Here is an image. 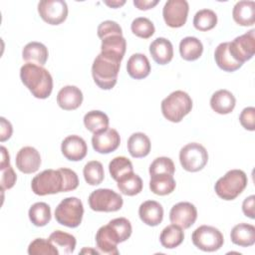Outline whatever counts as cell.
<instances>
[{
	"label": "cell",
	"instance_id": "cell-1",
	"mask_svg": "<svg viewBox=\"0 0 255 255\" xmlns=\"http://www.w3.org/2000/svg\"><path fill=\"white\" fill-rule=\"evenodd\" d=\"M20 78L26 88L37 99H47L53 91V78L42 66L26 63L20 69Z\"/></svg>",
	"mask_w": 255,
	"mask_h": 255
},
{
	"label": "cell",
	"instance_id": "cell-2",
	"mask_svg": "<svg viewBox=\"0 0 255 255\" xmlns=\"http://www.w3.org/2000/svg\"><path fill=\"white\" fill-rule=\"evenodd\" d=\"M121 60L100 53L93 62L92 76L96 85L102 90L113 89L118 81Z\"/></svg>",
	"mask_w": 255,
	"mask_h": 255
},
{
	"label": "cell",
	"instance_id": "cell-3",
	"mask_svg": "<svg viewBox=\"0 0 255 255\" xmlns=\"http://www.w3.org/2000/svg\"><path fill=\"white\" fill-rule=\"evenodd\" d=\"M192 100L183 91L170 93L161 102V113L163 117L171 123H179L191 112Z\"/></svg>",
	"mask_w": 255,
	"mask_h": 255
},
{
	"label": "cell",
	"instance_id": "cell-4",
	"mask_svg": "<svg viewBox=\"0 0 255 255\" xmlns=\"http://www.w3.org/2000/svg\"><path fill=\"white\" fill-rule=\"evenodd\" d=\"M247 183L248 178L243 170L231 169L216 181L214 189L221 199L233 200L243 192Z\"/></svg>",
	"mask_w": 255,
	"mask_h": 255
},
{
	"label": "cell",
	"instance_id": "cell-5",
	"mask_svg": "<svg viewBox=\"0 0 255 255\" xmlns=\"http://www.w3.org/2000/svg\"><path fill=\"white\" fill-rule=\"evenodd\" d=\"M32 191L40 196L65 192L64 175L59 169H45L35 175L31 181Z\"/></svg>",
	"mask_w": 255,
	"mask_h": 255
},
{
	"label": "cell",
	"instance_id": "cell-6",
	"mask_svg": "<svg viewBox=\"0 0 255 255\" xmlns=\"http://www.w3.org/2000/svg\"><path fill=\"white\" fill-rule=\"evenodd\" d=\"M84 206L82 201L75 196L64 198L55 209V219L61 225L76 228L83 219Z\"/></svg>",
	"mask_w": 255,
	"mask_h": 255
},
{
	"label": "cell",
	"instance_id": "cell-7",
	"mask_svg": "<svg viewBox=\"0 0 255 255\" xmlns=\"http://www.w3.org/2000/svg\"><path fill=\"white\" fill-rule=\"evenodd\" d=\"M179 161L183 169L189 172L201 170L208 161L206 148L198 142H189L179 151Z\"/></svg>",
	"mask_w": 255,
	"mask_h": 255
},
{
	"label": "cell",
	"instance_id": "cell-8",
	"mask_svg": "<svg viewBox=\"0 0 255 255\" xmlns=\"http://www.w3.org/2000/svg\"><path fill=\"white\" fill-rule=\"evenodd\" d=\"M89 205L92 210L99 212H115L123 207V197L109 188L94 190L89 196Z\"/></svg>",
	"mask_w": 255,
	"mask_h": 255
},
{
	"label": "cell",
	"instance_id": "cell-9",
	"mask_svg": "<svg viewBox=\"0 0 255 255\" xmlns=\"http://www.w3.org/2000/svg\"><path fill=\"white\" fill-rule=\"evenodd\" d=\"M192 243L204 252H213L220 249L224 243L223 234L215 227L201 225L191 235Z\"/></svg>",
	"mask_w": 255,
	"mask_h": 255
},
{
	"label": "cell",
	"instance_id": "cell-10",
	"mask_svg": "<svg viewBox=\"0 0 255 255\" xmlns=\"http://www.w3.org/2000/svg\"><path fill=\"white\" fill-rule=\"evenodd\" d=\"M229 52L239 63L250 60L255 53V29L236 37L232 42H228Z\"/></svg>",
	"mask_w": 255,
	"mask_h": 255
},
{
	"label": "cell",
	"instance_id": "cell-11",
	"mask_svg": "<svg viewBox=\"0 0 255 255\" xmlns=\"http://www.w3.org/2000/svg\"><path fill=\"white\" fill-rule=\"evenodd\" d=\"M40 17L50 25H60L68 16V6L63 0H42L38 3Z\"/></svg>",
	"mask_w": 255,
	"mask_h": 255
},
{
	"label": "cell",
	"instance_id": "cell-12",
	"mask_svg": "<svg viewBox=\"0 0 255 255\" xmlns=\"http://www.w3.org/2000/svg\"><path fill=\"white\" fill-rule=\"evenodd\" d=\"M188 2L185 0H168L162 9L165 24L171 28L182 27L187 20Z\"/></svg>",
	"mask_w": 255,
	"mask_h": 255
},
{
	"label": "cell",
	"instance_id": "cell-13",
	"mask_svg": "<svg viewBox=\"0 0 255 255\" xmlns=\"http://www.w3.org/2000/svg\"><path fill=\"white\" fill-rule=\"evenodd\" d=\"M197 218L196 207L187 201H182L174 204L169 212V220L172 224L179 226L182 229H187L194 224Z\"/></svg>",
	"mask_w": 255,
	"mask_h": 255
},
{
	"label": "cell",
	"instance_id": "cell-14",
	"mask_svg": "<svg viewBox=\"0 0 255 255\" xmlns=\"http://www.w3.org/2000/svg\"><path fill=\"white\" fill-rule=\"evenodd\" d=\"M121 243L116 230L108 223L99 228L96 233V244L100 253L108 255H118V244Z\"/></svg>",
	"mask_w": 255,
	"mask_h": 255
},
{
	"label": "cell",
	"instance_id": "cell-15",
	"mask_svg": "<svg viewBox=\"0 0 255 255\" xmlns=\"http://www.w3.org/2000/svg\"><path fill=\"white\" fill-rule=\"evenodd\" d=\"M121 143V136L115 128H108L107 129L94 133L92 137L93 148L99 153H110L115 151Z\"/></svg>",
	"mask_w": 255,
	"mask_h": 255
},
{
	"label": "cell",
	"instance_id": "cell-16",
	"mask_svg": "<svg viewBox=\"0 0 255 255\" xmlns=\"http://www.w3.org/2000/svg\"><path fill=\"white\" fill-rule=\"evenodd\" d=\"M15 162L21 172L26 174L34 173L41 165V155L35 147L24 146L17 152Z\"/></svg>",
	"mask_w": 255,
	"mask_h": 255
},
{
	"label": "cell",
	"instance_id": "cell-17",
	"mask_svg": "<svg viewBox=\"0 0 255 255\" xmlns=\"http://www.w3.org/2000/svg\"><path fill=\"white\" fill-rule=\"evenodd\" d=\"M63 155L71 161L82 160L88 152V146L83 137L77 134L68 135L61 144Z\"/></svg>",
	"mask_w": 255,
	"mask_h": 255
},
{
	"label": "cell",
	"instance_id": "cell-18",
	"mask_svg": "<svg viewBox=\"0 0 255 255\" xmlns=\"http://www.w3.org/2000/svg\"><path fill=\"white\" fill-rule=\"evenodd\" d=\"M83 103V93L76 86H65L57 95V104L65 111L77 110Z\"/></svg>",
	"mask_w": 255,
	"mask_h": 255
},
{
	"label": "cell",
	"instance_id": "cell-19",
	"mask_svg": "<svg viewBox=\"0 0 255 255\" xmlns=\"http://www.w3.org/2000/svg\"><path fill=\"white\" fill-rule=\"evenodd\" d=\"M138 215L140 220L148 226H156L163 219V208L155 200H146L139 205Z\"/></svg>",
	"mask_w": 255,
	"mask_h": 255
},
{
	"label": "cell",
	"instance_id": "cell-20",
	"mask_svg": "<svg viewBox=\"0 0 255 255\" xmlns=\"http://www.w3.org/2000/svg\"><path fill=\"white\" fill-rule=\"evenodd\" d=\"M149 53L155 63L166 65L173 58V47L169 40L159 37L153 40L149 45Z\"/></svg>",
	"mask_w": 255,
	"mask_h": 255
},
{
	"label": "cell",
	"instance_id": "cell-21",
	"mask_svg": "<svg viewBox=\"0 0 255 255\" xmlns=\"http://www.w3.org/2000/svg\"><path fill=\"white\" fill-rule=\"evenodd\" d=\"M236 105V99L231 92L228 90H218L216 91L210 99L211 109L219 115L230 114Z\"/></svg>",
	"mask_w": 255,
	"mask_h": 255
},
{
	"label": "cell",
	"instance_id": "cell-22",
	"mask_svg": "<svg viewBox=\"0 0 255 255\" xmlns=\"http://www.w3.org/2000/svg\"><path fill=\"white\" fill-rule=\"evenodd\" d=\"M233 20L240 26H252L255 23L254 1H238L232 10Z\"/></svg>",
	"mask_w": 255,
	"mask_h": 255
},
{
	"label": "cell",
	"instance_id": "cell-23",
	"mask_svg": "<svg viewBox=\"0 0 255 255\" xmlns=\"http://www.w3.org/2000/svg\"><path fill=\"white\" fill-rule=\"evenodd\" d=\"M127 71L129 77L135 80L146 78L150 73V64L144 54H132L127 63Z\"/></svg>",
	"mask_w": 255,
	"mask_h": 255
},
{
	"label": "cell",
	"instance_id": "cell-24",
	"mask_svg": "<svg viewBox=\"0 0 255 255\" xmlns=\"http://www.w3.org/2000/svg\"><path fill=\"white\" fill-rule=\"evenodd\" d=\"M127 48L126 39L123 35H111L102 39L101 53L107 56L123 60Z\"/></svg>",
	"mask_w": 255,
	"mask_h": 255
},
{
	"label": "cell",
	"instance_id": "cell-25",
	"mask_svg": "<svg viewBox=\"0 0 255 255\" xmlns=\"http://www.w3.org/2000/svg\"><path fill=\"white\" fill-rule=\"evenodd\" d=\"M49 52L47 47L40 42H30L22 50V58L26 63H31L39 66L46 64Z\"/></svg>",
	"mask_w": 255,
	"mask_h": 255
},
{
	"label": "cell",
	"instance_id": "cell-26",
	"mask_svg": "<svg viewBox=\"0 0 255 255\" xmlns=\"http://www.w3.org/2000/svg\"><path fill=\"white\" fill-rule=\"evenodd\" d=\"M232 243L240 247H249L255 243V227L248 223L235 225L230 233Z\"/></svg>",
	"mask_w": 255,
	"mask_h": 255
},
{
	"label": "cell",
	"instance_id": "cell-27",
	"mask_svg": "<svg viewBox=\"0 0 255 255\" xmlns=\"http://www.w3.org/2000/svg\"><path fill=\"white\" fill-rule=\"evenodd\" d=\"M228 42L220 43L214 51V59L217 66L225 72H234L242 67L243 64L237 62L229 52Z\"/></svg>",
	"mask_w": 255,
	"mask_h": 255
},
{
	"label": "cell",
	"instance_id": "cell-28",
	"mask_svg": "<svg viewBox=\"0 0 255 255\" xmlns=\"http://www.w3.org/2000/svg\"><path fill=\"white\" fill-rule=\"evenodd\" d=\"M150 140L143 132H134L128 139V150L134 158L146 156L150 151Z\"/></svg>",
	"mask_w": 255,
	"mask_h": 255
},
{
	"label": "cell",
	"instance_id": "cell-29",
	"mask_svg": "<svg viewBox=\"0 0 255 255\" xmlns=\"http://www.w3.org/2000/svg\"><path fill=\"white\" fill-rule=\"evenodd\" d=\"M117 182L119 190L128 196L136 195L142 190V179L133 171L124 174L117 180Z\"/></svg>",
	"mask_w": 255,
	"mask_h": 255
},
{
	"label": "cell",
	"instance_id": "cell-30",
	"mask_svg": "<svg viewBox=\"0 0 255 255\" xmlns=\"http://www.w3.org/2000/svg\"><path fill=\"white\" fill-rule=\"evenodd\" d=\"M176 183L173 175L161 173L150 176L149 189L156 195H167L175 189Z\"/></svg>",
	"mask_w": 255,
	"mask_h": 255
},
{
	"label": "cell",
	"instance_id": "cell-31",
	"mask_svg": "<svg viewBox=\"0 0 255 255\" xmlns=\"http://www.w3.org/2000/svg\"><path fill=\"white\" fill-rule=\"evenodd\" d=\"M203 45L196 37H185L179 43V53L185 61H195L202 55Z\"/></svg>",
	"mask_w": 255,
	"mask_h": 255
},
{
	"label": "cell",
	"instance_id": "cell-32",
	"mask_svg": "<svg viewBox=\"0 0 255 255\" xmlns=\"http://www.w3.org/2000/svg\"><path fill=\"white\" fill-rule=\"evenodd\" d=\"M184 239L182 228L175 224H170L164 227L159 235L160 244L166 249H173L179 246Z\"/></svg>",
	"mask_w": 255,
	"mask_h": 255
},
{
	"label": "cell",
	"instance_id": "cell-33",
	"mask_svg": "<svg viewBox=\"0 0 255 255\" xmlns=\"http://www.w3.org/2000/svg\"><path fill=\"white\" fill-rule=\"evenodd\" d=\"M49 240L57 247L60 254L73 253L77 244V240L74 235L62 230H56L51 233Z\"/></svg>",
	"mask_w": 255,
	"mask_h": 255
},
{
	"label": "cell",
	"instance_id": "cell-34",
	"mask_svg": "<svg viewBox=\"0 0 255 255\" xmlns=\"http://www.w3.org/2000/svg\"><path fill=\"white\" fill-rule=\"evenodd\" d=\"M109 117L101 111H90L84 117V125L93 133L101 132L109 128Z\"/></svg>",
	"mask_w": 255,
	"mask_h": 255
},
{
	"label": "cell",
	"instance_id": "cell-35",
	"mask_svg": "<svg viewBox=\"0 0 255 255\" xmlns=\"http://www.w3.org/2000/svg\"><path fill=\"white\" fill-rule=\"evenodd\" d=\"M28 215L35 226H45L51 221V207L46 202H36L30 207Z\"/></svg>",
	"mask_w": 255,
	"mask_h": 255
},
{
	"label": "cell",
	"instance_id": "cell-36",
	"mask_svg": "<svg viewBox=\"0 0 255 255\" xmlns=\"http://www.w3.org/2000/svg\"><path fill=\"white\" fill-rule=\"evenodd\" d=\"M217 24V15L210 9H201L197 11L193 18L195 29L205 32L213 29Z\"/></svg>",
	"mask_w": 255,
	"mask_h": 255
},
{
	"label": "cell",
	"instance_id": "cell-37",
	"mask_svg": "<svg viewBox=\"0 0 255 255\" xmlns=\"http://www.w3.org/2000/svg\"><path fill=\"white\" fill-rule=\"evenodd\" d=\"M83 174L86 182L90 185H99L105 177L103 164L98 160H91L86 163L83 169Z\"/></svg>",
	"mask_w": 255,
	"mask_h": 255
},
{
	"label": "cell",
	"instance_id": "cell-38",
	"mask_svg": "<svg viewBox=\"0 0 255 255\" xmlns=\"http://www.w3.org/2000/svg\"><path fill=\"white\" fill-rule=\"evenodd\" d=\"M28 253L30 255H59L60 254L57 247L49 239H44V238L34 239L28 246Z\"/></svg>",
	"mask_w": 255,
	"mask_h": 255
},
{
	"label": "cell",
	"instance_id": "cell-39",
	"mask_svg": "<svg viewBox=\"0 0 255 255\" xmlns=\"http://www.w3.org/2000/svg\"><path fill=\"white\" fill-rule=\"evenodd\" d=\"M109 171L116 181L124 174L133 171L131 161L126 156H116L109 163Z\"/></svg>",
	"mask_w": 255,
	"mask_h": 255
},
{
	"label": "cell",
	"instance_id": "cell-40",
	"mask_svg": "<svg viewBox=\"0 0 255 255\" xmlns=\"http://www.w3.org/2000/svg\"><path fill=\"white\" fill-rule=\"evenodd\" d=\"M131 32L142 39L150 38L155 31L153 23L145 17H137L135 18L130 25Z\"/></svg>",
	"mask_w": 255,
	"mask_h": 255
},
{
	"label": "cell",
	"instance_id": "cell-41",
	"mask_svg": "<svg viewBox=\"0 0 255 255\" xmlns=\"http://www.w3.org/2000/svg\"><path fill=\"white\" fill-rule=\"evenodd\" d=\"M175 171V166L171 158L166 156L156 157L149 165V175L166 173L173 175Z\"/></svg>",
	"mask_w": 255,
	"mask_h": 255
},
{
	"label": "cell",
	"instance_id": "cell-42",
	"mask_svg": "<svg viewBox=\"0 0 255 255\" xmlns=\"http://www.w3.org/2000/svg\"><path fill=\"white\" fill-rule=\"evenodd\" d=\"M109 224L118 233L121 243L125 242L126 240H128L130 237L131 232H132V227H131L129 220H128L127 218H125V217L115 218V219H112L109 222Z\"/></svg>",
	"mask_w": 255,
	"mask_h": 255
},
{
	"label": "cell",
	"instance_id": "cell-43",
	"mask_svg": "<svg viewBox=\"0 0 255 255\" xmlns=\"http://www.w3.org/2000/svg\"><path fill=\"white\" fill-rule=\"evenodd\" d=\"M111 35H123V30L121 26L112 20H107L102 22L98 27V36L102 40Z\"/></svg>",
	"mask_w": 255,
	"mask_h": 255
},
{
	"label": "cell",
	"instance_id": "cell-44",
	"mask_svg": "<svg viewBox=\"0 0 255 255\" xmlns=\"http://www.w3.org/2000/svg\"><path fill=\"white\" fill-rule=\"evenodd\" d=\"M239 122L245 129L253 131L255 129V108L247 107L243 109L239 116Z\"/></svg>",
	"mask_w": 255,
	"mask_h": 255
},
{
	"label": "cell",
	"instance_id": "cell-45",
	"mask_svg": "<svg viewBox=\"0 0 255 255\" xmlns=\"http://www.w3.org/2000/svg\"><path fill=\"white\" fill-rule=\"evenodd\" d=\"M17 180V174L15 173L13 167L11 165L6 166L5 168L1 169V190L4 191L5 189H10L14 186Z\"/></svg>",
	"mask_w": 255,
	"mask_h": 255
},
{
	"label": "cell",
	"instance_id": "cell-46",
	"mask_svg": "<svg viewBox=\"0 0 255 255\" xmlns=\"http://www.w3.org/2000/svg\"><path fill=\"white\" fill-rule=\"evenodd\" d=\"M1 122V128H0V141L3 142L7 139H9L12 135L13 132V128L12 125L9 121H7L5 118L1 117L0 119Z\"/></svg>",
	"mask_w": 255,
	"mask_h": 255
},
{
	"label": "cell",
	"instance_id": "cell-47",
	"mask_svg": "<svg viewBox=\"0 0 255 255\" xmlns=\"http://www.w3.org/2000/svg\"><path fill=\"white\" fill-rule=\"evenodd\" d=\"M254 202H255V196L250 195L246 197L242 203V211L245 216L254 219L255 213H254Z\"/></svg>",
	"mask_w": 255,
	"mask_h": 255
},
{
	"label": "cell",
	"instance_id": "cell-48",
	"mask_svg": "<svg viewBox=\"0 0 255 255\" xmlns=\"http://www.w3.org/2000/svg\"><path fill=\"white\" fill-rule=\"evenodd\" d=\"M158 4V0H134L133 5L138 10H149Z\"/></svg>",
	"mask_w": 255,
	"mask_h": 255
},
{
	"label": "cell",
	"instance_id": "cell-49",
	"mask_svg": "<svg viewBox=\"0 0 255 255\" xmlns=\"http://www.w3.org/2000/svg\"><path fill=\"white\" fill-rule=\"evenodd\" d=\"M1 163H0V169L5 168L6 166L10 165V156L8 153V150L5 146H1Z\"/></svg>",
	"mask_w": 255,
	"mask_h": 255
},
{
	"label": "cell",
	"instance_id": "cell-50",
	"mask_svg": "<svg viewBox=\"0 0 255 255\" xmlns=\"http://www.w3.org/2000/svg\"><path fill=\"white\" fill-rule=\"evenodd\" d=\"M125 3H126L125 0H122V1H119V0H115V1H105V4H106V5H108V6L111 7V8H114V9L120 8L121 6L125 5Z\"/></svg>",
	"mask_w": 255,
	"mask_h": 255
},
{
	"label": "cell",
	"instance_id": "cell-51",
	"mask_svg": "<svg viewBox=\"0 0 255 255\" xmlns=\"http://www.w3.org/2000/svg\"><path fill=\"white\" fill-rule=\"evenodd\" d=\"M85 252H87V253H96V254H100V252H99V251H97V250H93V249H86V248H84V249L81 251V253H85Z\"/></svg>",
	"mask_w": 255,
	"mask_h": 255
}]
</instances>
